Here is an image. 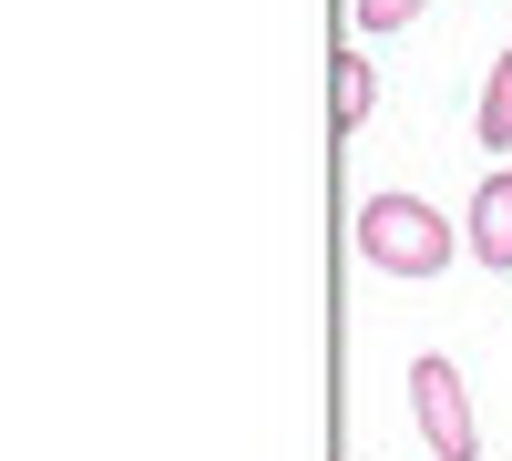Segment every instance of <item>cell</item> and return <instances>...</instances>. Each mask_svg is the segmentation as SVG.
Wrapping results in <instances>:
<instances>
[{
    "mask_svg": "<svg viewBox=\"0 0 512 461\" xmlns=\"http://www.w3.org/2000/svg\"><path fill=\"white\" fill-rule=\"evenodd\" d=\"M461 246H472L482 267H512V175H482V195H472V226H461Z\"/></svg>",
    "mask_w": 512,
    "mask_h": 461,
    "instance_id": "3957f363",
    "label": "cell"
},
{
    "mask_svg": "<svg viewBox=\"0 0 512 461\" xmlns=\"http://www.w3.org/2000/svg\"><path fill=\"white\" fill-rule=\"evenodd\" d=\"M328 113H338V134H359V123L379 113V72H369L359 52H338V72H328Z\"/></svg>",
    "mask_w": 512,
    "mask_h": 461,
    "instance_id": "277c9868",
    "label": "cell"
},
{
    "mask_svg": "<svg viewBox=\"0 0 512 461\" xmlns=\"http://www.w3.org/2000/svg\"><path fill=\"white\" fill-rule=\"evenodd\" d=\"M431 0H359V31H410Z\"/></svg>",
    "mask_w": 512,
    "mask_h": 461,
    "instance_id": "8992f818",
    "label": "cell"
},
{
    "mask_svg": "<svg viewBox=\"0 0 512 461\" xmlns=\"http://www.w3.org/2000/svg\"><path fill=\"white\" fill-rule=\"evenodd\" d=\"M472 134H482V154H512V52H502L492 82H482V123H472Z\"/></svg>",
    "mask_w": 512,
    "mask_h": 461,
    "instance_id": "5b68a950",
    "label": "cell"
},
{
    "mask_svg": "<svg viewBox=\"0 0 512 461\" xmlns=\"http://www.w3.org/2000/svg\"><path fill=\"white\" fill-rule=\"evenodd\" d=\"M410 421L431 441V461H482V421H472V390H461V369L441 349L410 359Z\"/></svg>",
    "mask_w": 512,
    "mask_h": 461,
    "instance_id": "7a4b0ae2",
    "label": "cell"
},
{
    "mask_svg": "<svg viewBox=\"0 0 512 461\" xmlns=\"http://www.w3.org/2000/svg\"><path fill=\"white\" fill-rule=\"evenodd\" d=\"M451 216L441 205H420V195H369L359 205V257L379 267V277H441L451 267Z\"/></svg>",
    "mask_w": 512,
    "mask_h": 461,
    "instance_id": "6da1fadb",
    "label": "cell"
}]
</instances>
